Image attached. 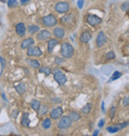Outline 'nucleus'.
Segmentation results:
<instances>
[{
  "label": "nucleus",
  "mask_w": 129,
  "mask_h": 136,
  "mask_svg": "<svg viewBox=\"0 0 129 136\" xmlns=\"http://www.w3.org/2000/svg\"><path fill=\"white\" fill-rule=\"evenodd\" d=\"M98 132H99L98 130H94V132H93V135L92 136H97L98 135Z\"/></svg>",
  "instance_id": "ea45409f"
},
{
  "label": "nucleus",
  "mask_w": 129,
  "mask_h": 136,
  "mask_svg": "<svg viewBox=\"0 0 129 136\" xmlns=\"http://www.w3.org/2000/svg\"><path fill=\"white\" fill-rule=\"evenodd\" d=\"M18 5V2L17 0H8V6L12 8V7H16Z\"/></svg>",
  "instance_id": "7c9ffc66"
},
{
  "label": "nucleus",
  "mask_w": 129,
  "mask_h": 136,
  "mask_svg": "<svg viewBox=\"0 0 129 136\" xmlns=\"http://www.w3.org/2000/svg\"><path fill=\"white\" fill-rule=\"evenodd\" d=\"M0 62H1V66H2V70L4 69V67H5V65H6V61H5V59L4 58H0Z\"/></svg>",
  "instance_id": "e433bc0d"
},
{
  "label": "nucleus",
  "mask_w": 129,
  "mask_h": 136,
  "mask_svg": "<svg viewBox=\"0 0 129 136\" xmlns=\"http://www.w3.org/2000/svg\"><path fill=\"white\" fill-rule=\"evenodd\" d=\"M86 22L89 23L90 25H91V26H96V25H99L102 22V19L99 18L98 16H96V15L90 14L86 17Z\"/></svg>",
  "instance_id": "0eeeda50"
},
{
  "label": "nucleus",
  "mask_w": 129,
  "mask_h": 136,
  "mask_svg": "<svg viewBox=\"0 0 129 136\" xmlns=\"http://www.w3.org/2000/svg\"><path fill=\"white\" fill-rule=\"evenodd\" d=\"M27 55L30 57H40L42 56V51L38 46H30L27 50Z\"/></svg>",
  "instance_id": "39448f33"
},
{
  "label": "nucleus",
  "mask_w": 129,
  "mask_h": 136,
  "mask_svg": "<svg viewBox=\"0 0 129 136\" xmlns=\"http://www.w3.org/2000/svg\"><path fill=\"white\" fill-rule=\"evenodd\" d=\"M128 104H129V97L126 96L125 98L123 99V105L124 106H128Z\"/></svg>",
  "instance_id": "c9c22d12"
},
{
  "label": "nucleus",
  "mask_w": 129,
  "mask_h": 136,
  "mask_svg": "<svg viewBox=\"0 0 129 136\" xmlns=\"http://www.w3.org/2000/svg\"><path fill=\"white\" fill-rule=\"evenodd\" d=\"M67 116L70 117V119H71L72 121H78V120L80 119V114L76 112V111H71Z\"/></svg>",
  "instance_id": "a211bd4d"
},
{
  "label": "nucleus",
  "mask_w": 129,
  "mask_h": 136,
  "mask_svg": "<svg viewBox=\"0 0 129 136\" xmlns=\"http://www.w3.org/2000/svg\"><path fill=\"white\" fill-rule=\"evenodd\" d=\"M51 33L48 30H41L39 33L37 34V39L40 41H45V40L50 39Z\"/></svg>",
  "instance_id": "9d476101"
},
{
  "label": "nucleus",
  "mask_w": 129,
  "mask_h": 136,
  "mask_svg": "<svg viewBox=\"0 0 129 136\" xmlns=\"http://www.w3.org/2000/svg\"><path fill=\"white\" fill-rule=\"evenodd\" d=\"M63 108L61 107V106H59V107H56V108H54L52 111L50 112V116H51V118H53V119H58V118H60L61 116H62V114H63Z\"/></svg>",
  "instance_id": "1a4fd4ad"
},
{
  "label": "nucleus",
  "mask_w": 129,
  "mask_h": 136,
  "mask_svg": "<svg viewBox=\"0 0 129 136\" xmlns=\"http://www.w3.org/2000/svg\"><path fill=\"white\" fill-rule=\"evenodd\" d=\"M39 30H40L39 26H37V25H30V26L28 27L29 33H31V34H35V33H37Z\"/></svg>",
  "instance_id": "393cba45"
},
{
  "label": "nucleus",
  "mask_w": 129,
  "mask_h": 136,
  "mask_svg": "<svg viewBox=\"0 0 129 136\" xmlns=\"http://www.w3.org/2000/svg\"><path fill=\"white\" fill-rule=\"evenodd\" d=\"M39 72L41 74H44L45 76H49L51 74V72H52V70L49 67H40Z\"/></svg>",
  "instance_id": "5701e85b"
},
{
  "label": "nucleus",
  "mask_w": 129,
  "mask_h": 136,
  "mask_svg": "<svg viewBox=\"0 0 129 136\" xmlns=\"http://www.w3.org/2000/svg\"><path fill=\"white\" fill-rule=\"evenodd\" d=\"M29 64V66L31 67V68L35 69V70H37V69H39L41 67V65H40V62H38L37 60H28L27 61Z\"/></svg>",
  "instance_id": "6ab92c4d"
},
{
  "label": "nucleus",
  "mask_w": 129,
  "mask_h": 136,
  "mask_svg": "<svg viewBox=\"0 0 129 136\" xmlns=\"http://www.w3.org/2000/svg\"><path fill=\"white\" fill-rule=\"evenodd\" d=\"M34 44L33 38H27V39L23 40V42L21 43V48L22 49H27L30 46H32Z\"/></svg>",
  "instance_id": "2eb2a0df"
},
{
  "label": "nucleus",
  "mask_w": 129,
  "mask_h": 136,
  "mask_svg": "<svg viewBox=\"0 0 129 136\" xmlns=\"http://www.w3.org/2000/svg\"><path fill=\"white\" fill-rule=\"evenodd\" d=\"M58 40L56 39H52V40H49L48 41V52L49 53H52L53 50H54V48L58 45Z\"/></svg>",
  "instance_id": "f3484780"
},
{
  "label": "nucleus",
  "mask_w": 129,
  "mask_h": 136,
  "mask_svg": "<svg viewBox=\"0 0 129 136\" xmlns=\"http://www.w3.org/2000/svg\"><path fill=\"white\" fill-rule=\"evenodd\" d=\"M115 112H116V107H115V106H112V107L109 109V116H110V118L111 119L114 118Z\"/></svg>",
  "instance_id": "c85d7f7f"
},
{
  "label": "nucleus",
  "mask_w": 129,
  "mask_h": 136,
  "mask_svg": "<svg viewBox=\"0 0 129 136\" xmlns=\"http://www.w3.org/2000/svg\"><path fill=\"white\" fill-rule=\"evenodd\" d=\"M15 90H16V91L19 94H23V93H25V91H26V87H25V85H24V84H18V85L15 86Z\"/></svg>",
  "instance_id": "aec40b11"
},
{
  "label": "nucleus",
  "mask_w": 129,
  "mask_h": 136,
  "mask_svg": "<svg viewBox=\"0 0 129 136\" xmlns=\"http://www.w3.org/2000/svg\"><path fill=\"white\" fill-rule=\"evenodd\" d=\"M30 104H31V107L33 108L35 111H38V109H39L40 105H41L40 101H39V100H37V99H32Z\"/></svg>",
  "instance_id": "4be33fe9"
},
{
  "label": "nucleus",
  "mask_w": 129,
  "mask_h": 136,
  "mask_svg": "<svg viewBox=\"0 0 129 136\" xmlns=\"http://www.w3.org/2000/svg\"><path fill=\"white\" fill-rule=\"evenodd\" d=\"M61 22L66 24V25L73 24L74 22V15H73V13H70V14H67V15L63 16L62 19H61Z\"/></svg>",
  "instance_id": "9b49d317"
},
{
  "label": "nucleus",
  "mask_w": 129,
  "mask_h": 136,
  "mask_svg": "<svg viewBox=\"0 0 129 136\" xmlns=\"http://www.w3.org/2000/svg\"><path fill=\"white\" fill-rule=\"evenodd\" d=\"M106 130L108 131L109 133H116V132L118 131L114 125H112V126H108V127L106 128Z\"/></svg>",
  "instance_id": "c756f323"
},
{
  "label": "nucleus",
  "mask_w": 129,
  "mask_h": 136,
  "mask_svg": "<svg viewBox=\"0 0 129 136\" xmlns=\"http://www.w3.org/2000/svg\"><path fill=\"white\" fill-rule=\"evenodd\" d=\"M21 124L24 127H29L30 124V121H29V113L28 112H24L22 115V118H21Z\"/></svg>",
  "instance_id": "dca6fc26"
},
{
  "label": "nucleus",
  "mask_w": 129,
  "mask_h": 136,
  "mask_svg": "<svg viewBox=\"0 0 129 136\" xmlns=\"http://www.w3.org/2000/svg\"><path fill=\"white\" fill-rule=\"evenodd\" d=\"M107 42V38L105 34L103 33V32H99L98 35H97V37H96V46L98 47V48H101V47H103V46L106 44Z\"/></svg>",
  "instance_id": "6e6552de"
},
{
  "label": "nucleus",
  "mask_w": 129,
  "mask_h": 136,
  "mask_svg": "<svg viewBox=\"0 0 129 136\" xmlns=\"http://www.w3.org/2000/svg\"><path fill=\"white\" fill-rule=\"evenodd\" d=\"M55 10L58 13H66L70 10V4L67 2H59L55 5Z\"/></svg>",
  "instance_id": "423d86ee"
},
{
  "label": "nucleus",
  "mask_w": 129,
  "mask_h": 136,
  "mask_svg": "<svg viewBox=\"0 0 129 136\" xmlns=\"http://www.w3.org/2000/svg\"><path fill=\"white\" fill-rule=\"evenodd\" d=\"M79 40L83 43H89L90 40H91V33H90V31H89V30L84 31L82 33V35H80V37H79Z\"/></svg>",
  "instance_id": "f8f14e48"
},
{
  "label": "nucleus",
  "mask_w": 129,
  "mask_h": 136,
  "mask_svg": "<svg viewBox=\"0 0 129 136\" xmlns=\"http://www.w3.org/2000/svg\"><path fill=\"white\" fill-rule=\"evenodd\" d=\"M43 127L45 128V129H49L51 127V125H52V121H51V118H45L44 119V121H43Z\"/></svg>",
  "instance_id": "a878e982"
},
{
  "label": "nucleus",
  "mask_w": 129,
  "mask_h": 136,
  "mask_svg": "<svg viewBox=\"0 0 129 136\" xmlns=\"http://www.w3.org/2000/svg\"><path fill=\"white\" fill-rule=\"evenodd\" d=\"M84 4V0H78V8L79 9H82Z\"/></svg>",
  "instance_id": "f704fd0d"
},
{
  "label": "nucleus",
  "mask_w": 129,
  "mask_h": 136,
  "mask_svg": "<svg viewBox=\"0 0 129 136\" xmlns=\"http://www.w3.org/2000/svg\"><path fill=\"white\" fill-rule=\"evenodd\" d=\"M72 123H73V121L70 119L69 116H63L58 122V127L60 129H67L69 127H71Z\"/></svg>",
  "instance_id": "20e7f679"
},
{
  "label": "nucleus",
  "mask_w": 129,
  "mask_h": 136,
  "mask_svg": "<svg viewBox=\"0 0 129 136\" xmlns=\"http://www.w3.org/2000/svg\"><path fill=\"white\" fill-rule=\"evenodd\" d=\"M57 23H58V20L53 14H49L43 18V24L47 27H54L57 25Z\"/></svg>",
  "instance_id": "7ed1b4c3"
},
{
  "label": "nucleus",
  "mask_w": 129,
  "mask_h": 136,
  "mask_svg": "<svg viewBox=\"0 0 129 136\" xmlns=\"http://www.w3.org/2000/svg\"><path fill=\"white\" fill-rule=\"evenodd\" d=\"M54 78H55L56 81L60 85H65L67 83V77H66V74H64L62 71H60V70H56L54 72Z\"/></svg>",
  "instance_id": "f03ea898"
},
{
  "label": "nucleus",
  "mask_w": 129,
  "mask_h": 136,
  "mask_svg": "<svg viewBox=\"0 0 129 136\" xmlns=\"http://www.w3.org/2000/svg\"><path fill=\"white\" fill-rule=\"evenodd\" d=\"M73 47L70 43H63L61 45V54L65 59H71L73 56Z\"/></svg>",
  "instance_id": "f257e3e1"
},
{
  "label": "nucleus",
  "mask_w": 129,
  "mask_h": 136,
  "mask_svg": "<svg viewBox=\"0 0 129 136\" xmlns=\"http://www.w3.org/2000/svg\"><path fill=\"white\" fill-rule=\"evenodd\" d=\"M53 33H54V35H55L56 38H58V39H62V38L65 37V29L63 28V27H56V28L54 29Z\"/></svg>",
  "instance_id": "ddd939ff"
},
{
  "label": "nucleus",
  "mask_w": 129,
  "mask_h": 136,
  "mask_svg": "<svg viewBox=\"0 0 129 136\" xmlns=\"http://www.w3.org/2000/svg\"><path fill=\"white\" fill-rule=\"evenodd\" d=\"M64 63H65V59H64V58L56 57V59H55V64H57V65H62Z\"/></svg>",
  "instance_id": "2f4dec72"
},
{
  "label": "nucleus",
  "mask_w": 129,
  "mask_h": 136,
  "mask_svg": "<svg viewBox=\"0 0 129 136\" xmlns=\"http://www.w3.org/2000/svg\"><path fill=\"white\" fill-rule=\"evenodd\" d=\"M38 111H39V115H45L49 111V107L47 105H40Z\"/></svg>",
  "instance_id": "b1692460"
},
{
  "label": "nucleus",
  "mask_w": 129,
  "mask_h": 136,
  "mask_svg": "<svg viewBox=\"0 0 129 136\" xmlns=\"http://www.w3.org/2000/svg\"><path fill=\"white\" fill-rule=\"evenodd\" d=\"M91 108H92L91 103H86L84 107L82 108L80 111H82V113H84V114H89L90 111H91Z\"/></svg>",
  "instance_id": "412c9836"
},
{
  "label": "nucleus",
  "mask_w": 129,
  "mask_h": 136,
  "mask_svg": "<svg viewBox=\"0 0 129 136\" xmlns=\"http://www.w3.org/2000/svg\"><path fill=\"white\" fill-rule=\"evenodd\" d=\"M20 1H21V4H22V5H25V4L29 3L31 0H20Z\"/></svg>",
  "instance_id": "58836bf2"
},
{
  "label": "nucleus",
  "mask_w": 129,
  "mask_h": 136,
  "mask_svg": "<svg viewBox=\"0 0 129 136\" xmlns=\"http://www.w3.org/2000/svg\"><path fill=\"white\" fill-rule=\"evenodd\" d=\"M16 32L17 34L19 35V36H21L23 37L25 33H26V28H25V25H24V23H18L16 25Z\"/></svg>",
  "instance_id": "4468645a"
},
{
  "label": "nucleus",
  "mask_w": 129,
  "mask_h": 136,
  "mask_svg": "<svg viewBox=\"0 0 129 136\" xmlns=\"http://www.w3.org/2000/svg\"><path fill=\"white\" fill-rule=\"evenodd\" d=\"M103 125H104V119H101L100 121L98 122V127H100V128H101Z\"/></svg>",
  "instance_id": "4c0bfd02"
},
{
  "label": "nucleus",
  "mask_w": 129,
  "mask_h": 136,
  "mask_svg": "<svg viewBox=\"0 0 129 136\" xmlns=\"http://www.w3.org/2000/svg\"><path fill=\"white\" fill-rule=\"evenodd\" d=\"M127 125H128V121H126V122H124V123H120V124H115L114 126L116 127L117 130H120V129H123L124 127H126Z\"/></svg>",
  "instance_id": "cd10ccee"
},
{
  "label": "nucleus",
  "mask_w": 129,
  "mask_h": 136,
  "mask_svg": "<svg viewBox=\"0 0 129 136\" xmlns=\"http://www.w3.org/2000/svg\"><path fill=\"white\" fill-rule=\"evenodd\" d=\"M120 77H121V73H120V72H118V71H116V72H114V73H113V74L111 76L110 80H115V79H119Z\"/></svg>",
  "instance_id": "bb28decb"
},
{
  "label": "nucleus",
  "mask_w": 129,
  "mask_h": 136,
  "mask_svg": "<svg viewBox=\"0 0 129 136\" xmlns=\"http://www.w3.org/2000/svg\"><path fill=\"white\" fill-rule=\"evenodd\" d=\"M102 110L104 111V102H102Z\"/></svg>",
  "instance_id": "a19ab883"
},
{
  "label": "nucleus",
  "mask_w": 129,
  "mask_h": 136,
  "mask_svg": "<svg viewBox=\"0 0 129 136\" xmlns=\"http://www.w3.org/2000/svg\"><path fill=\"white\" fill-rule=\"evenodd\" d=\"M114 58H115V54H114V52L110 51L106 54V59H108V60H113Z\"/></svg>",
  "instance_id": "72a5a7b5"
},
{
  "label": "nucleus",
  "mask_w": 129,
  "mask_h": 136,
  "mask_svg": "<svg viewBox=\"0 0 129 136\" xmlns=\"http://www.w3.org/2000/svg\"><path fill=\"white\" fill-rule=\"evenodd\" d=\"M128 8H129V2L128 1H126L125 3H123V4L121 5V9H122V11H124V12L128 11Z\"/></svg>",
  "instance_id": "473e14b6"
}]
</instances>
